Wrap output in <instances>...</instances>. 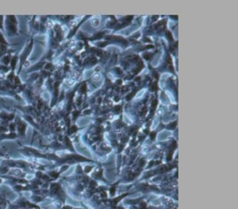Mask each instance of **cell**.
I'll return each mask as SVG.
<instances>
[{
    "label": "cell",
    "mask_w": 238,
    "mask_h": 209,
    "mask_svg": "<svg viewBox=\"0 0 238 209\" xmlns=\"http://www.w3.org/2000/svg\"><path fill=\"white\" fill-rule=\"evenodd\" d=\"M176 127V123H173L172 125H170V126H169V127H170L171 129H174V127Z\"/></svg>",
    "instance_id": "obj_1"
},
{
    "label": "cell",
    "mask_w": 238,
    "mask_h": 209,
    "mask_svg": "<svg viewBox=\"0 0 238 209\" xmlns=\"http://www.w3.org/2000/svg\"><path fill=\"white\" fill-rule=\"evenodd\" d=\"M93 23H94V25H99V20H94Z\"/></svg>",
    "instance_id": "obj_2"
},
{
    "label": "cell",
    "mask_w": 238,
    "mask_h": 209,
    "mask_svg": "<svg viewBox=\"0 0 238 209\" xmlns=\"http://www.w3.org/2000/svg\"><path fill=\"white\" fill-rule=\"evenodd\" d=\"M85 90H86V85H84L83 88H81V92H85Z\"/></svg>",
    "instance_id": "obj_3"
}]
</instances>
